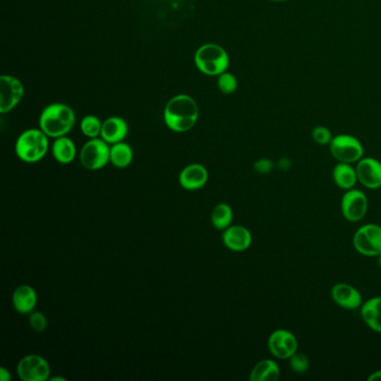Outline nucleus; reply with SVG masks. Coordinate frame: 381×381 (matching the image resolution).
<instances>
[{
    "instance_id": "obj_1",
    "label": "nucleus",
    "mask_w": 381,
    "mask_h": 381,
    "mask_svg": "<svg viewBox=\"0 0 381 381\" xmlns=\"http://www.w3.org/2000/svg\"><path fill=\"white\" fill-rule=\"evenodd\" d=\"M199 117V108L190 95L178 94L170 99L164 106V120L166 126L177 134L192 130Z\"/></svg>"
},
{
    "instance_id": "obj_2",
    "label": "nucleus",
    "mask_w": 381,
    "mask_h": 381,
    "mask_svg": "<svg viewBox=\"0 0 381 381\" xmlns=\"http://www.w3.org/2000/svg\"><path fill=\"white\" fill-rule=\"evenodd\" d=\"M76 123V112L64 103L50 104L39 115V129L44 131L48 138L53 139L67 136Z\"/></svg>"
},
{
    "instance_id": "obj_3",
    "label": "nucleus",
    "mask_w": 381,
    "mask_h": 381,
    "mask_svg": "<svg viewBox=\"0 0 381 381\" xmlns=\"http://www.w3.org/2000/svg\"><path fill=\"white\" fill-rule=\"evenodd\" d=\"M50 149L48 136L41 129L24 131L15 143V152L18 159L27 164L38 162L46 156Z\"/></svg>"
},
{
    "instance_id": "obj_4",
    "label": "nucleus",
    "mask_w": 381,
    "mask_h": 381,
    "mask_svg": "<svg viewBox=\"0 0 381 381\" xmlns=\"http://www.w3.org/2000/svg\"><path fill=\"white\" fill-rule=\"evenodd\" d=\"M196 67L207 76H220L229 70V56L220 45L205 44L196 50Z\"/></svg>"
},
{
    "instance_id": "obj_5",
    "label": "nucleus",
    "mask_w": 381,
    "mask_h": 381,
    "mask_svg": "<svg viewBox=\"0 0 381 381\" xmlns=\"http://www.w3.org/2000/svg\"><path fill=\"white\" fill-rule=\"evenodd\" d=\"M330 152L338 162L354 164L364 158L365 149L359 139L350 134H338L329 145Z\"/></svg>"
},
{
    "instance_id": "obj_6",
    "label": "nucleus",
    "mask_w": 381,
    "mask_h": 381,
    "mask_svg": "<svg viewBox=\"0 0 381 381\" xmlns=\"http://www.w3.org/2000/svg\"><path fill=\"white\" fill-rule=\"evenodd\" d=\"M110 145L102 138H94L82 148L80 161L85 169L95 171L106 167L110 162Z\"/></svg>"
},
{
    "instance_id": "obj_7",
    "label": "nucleus",
    "mask_w": 381,
    "mask_h": 381,
    "mask_svg": "<svg viewBox=\"0 0 381 381\" xmlns=\"http://www.w3.org/2000/svg\"><path fill=\"white\" fill-rule=\"evenodd\" d=\"M354 247L358 253L367 257H377L381 254V226L366 224L354 235Z\"/></svg>"
},
{
    "instance_id": "obj_8",
    "label": "nucleus",
    "mask_w": 381,
    "mask_h": 381,
    "mask_svg": "<svg viewBox=\"0 0 381 381\" xmlns=\"http://www.w3.org/2000/svg\"><path fill=\"white\" fill-rule=\"evenodd\" d=\"M340 208L345 220H348L349 223H358L367 215L369 201L365 192L352 188L347 190L341 198Z\"/></svg>"
},
{
    "instance_id": "obj_9",
    "label": "nucleus",
    "mask_w": 381,
    "mask_h": 381,
    "mask_svg": "<svg viewBox=\"0 0 381 381\" xmlns=\"http://www.w3.org/2000/svg\"><path fill=\"white\" fill-rule=\"evenodd\" d=\"M25 89L18 78L8 74L0 78V113L6 115L22 102Z\"/></svg>"
},
{
    "instance_id": "obj_10",
    "label": "nucleus",
    "mask_w": 381,
    "mask_h": 381,
    "mask_svg": "<svg viewBox=\"0 0 381 381\" xmlns=\"http://www.w3.org/2000/svg\"><path fill=\"white\" fill-rule=\"evenodd\" d=\"M267 347L276 359L289 360L299 351V341L293 332L287 329H278L271 333Z\"/></svg>"
},
{
    "instance_id": "obj_11",
    "label": "nucleus",
    "mask_w": 381,
    "mask_h": 381,
    "mask_svg": "<svg viewBox=\"0 0 381 381\" xmlns=\"http://www.w3.org/2000/svg\"><path fill=\"white\" fill-rule=\"evenodd\" d=\"M17 373L22 381H46L50 378V367L42 356L28 354L18 362Z\"/></svg>"
},
{
    "instance_id": "obj_12",
    "label": "nucleus",
    "mask_w": 381,
    "mask_h": 381,
    "mask_svg": "<svg viewBox=\"0 0 381 381\" xmlns=\"http://www.w3.org/2000/svg\"><path fill=\"white\" fill-rule=\"evenodd\" d=\"M356 171L358 182L365 188L373 190L381 188V162L376 158L360 159L357 162Z\"/></svg>"
},
{
    "instance_id": "obj_13",
    "label": "nucleus",
    "mask_w": 381,
    "mask_h": 381,
    "mask_svg": "<svg viewBox=\"0 0 381 381\" xmlns=\"http://www.w3.org/2000/svg\"><path fill=\"white\" fill-rule=\"evenodd\" d=\"M331 299L334 303L345 310H357L364 303L359 289L349 283H338L332 287Z\"/></svg>"
},
{
    "instance_id": "obj_14",
    "label": "nucleus",
    "mask_w": 381,
    "mask_h": 381,
    "mask_svg": "<svg viewBox=\"0 0 381 381\" xmlns=\"http://www.w3.org/2000/svg\"><path fill=\"white\" fill-rule=\"evenodd\" d=\"M223 242L229 251L244 252L251 247L253 236L244 226H229L224 231Z\"/></svg>"
},
{
    "instance_id": "obj_15",
    "label": "nucleus",
    "mask_w": 381,
    "mask_h": 381,
    "mask_svg": "<svg viewBox=\"0 0 381 381\" xmlns=\"http://www.w3.org/2000/svg\"><path fill=\"white\" fill-rule=\"evenodd\" d=\"M208 170L201 164H192L182 169L179 175V184L186 190H198L206 186Z\"/></svg>"
},
{
    "instance_id": "obj_16",
    "label": "nucleus",
    "mask_w": 381,
    "mask_h": 381,
    "mask_svg": "<svg viewBox=\"0 0 381 381\" xmlns=\"http://www.w3.org/2000/svg\"><path fill=\"white\" fill-rule=\"evenodd\" d=\"M128 134L129 126L127 121L120 117H111L103 121L101 138L109 145H115L126 139Z\"/></svg>"
},
{
    "instance_id": "obj_17",
    "label": "nucleus",
    "mask_w": 381,
    "mask_h": 381,
    "mask_svg": "<svg viewBox=\"0 0 381 381\" xmlns=\"http://www.w3.org/2000/svg\"><path fill=\"white\" fill-rule=\"evenodd\" d=\"M13 305L20 315H31L37 305V293L31 285H20L13 293Z\"/></svg>"
},
{
    "instance_id": "obj_18",
    "label": "nucleus",
    "mask_w": 381,
    "mask_h": 381,
    "mask_svg": "<svg viewBox=\"0 0 381 381\" xmlns=\"http://www.w3.org/2000/svg\"><path fill=\"white\" fill-rule=\"evenodd\" d=\"M360 315L368 328L381 333V296H373L364 301L360 308Z\"/></svg>"
},
{
    "instance_id": "obj_19",
    "label": "nucleus",
    "mask_w": 381,
    "mask_h": 381,
    "mask_svg": "<svg viewBox=\"0 0 381 381\" xmlns=\"http://www.w3.org/2000/svg\"><path fill=\"white\" fill-rule=\"evenodd\" d=\"M332 178L336 186L339 187L340 189L345 190V192L352 189L358 182L356 167L350 164L338 162L332 171Z\"/></svg>"
},
{
    "instance_id": "obj_20",
    "label": "nucleus",
    "mask_w": 381,
    "mask_h": 381,
    "mask_svg": "<svg viewBox=\"0 0 381 381\" xmlns=\"http://www.w3.org/2000/svg\"><path fill=\"white\" fill-rule=\"evenodd\" d=\"M52 153L56 161L62 164H69L74 161L78 151L74 141L69 136H64L54 140Z\"/></svg>"
},
{
    "instance_id": "obj_21",
    "label": "nucleus",
    "mask_w": 381,
    "mask_h": 381,
    "mask_svg": "<svg viewBox=\"0 0 381 381\" xmlns=\"http://www.w3.org/2000/svg\"><path fill=\"white\" fill-rule=\"evenodd\" d=\"M281 371L274 360L264 359L257 362L250 375L251 381H278Z\"/></svg>"
},
{
    "instance_id": "obj_22",
    "label": "nucleus",
    "mask_w": 381,
    "mask_h": 381,
    "mask_svg": "<svg viewBox=\"0 0 381 381\" xmlns=\"http://www.w3.org/2000/svg\"><path fill=\"white\" fill-rule=\"evenodd\" d=\"M134 160V150L126 142H117L110 148V162L115 167L124 169Z\"/></svg>"
},
{
    "instance_id": "obj_23",
    "label": "nucleus",
    "mask_w": 381,
    "mask_h": 381,
    "mask_svg": "<svg viewBox=\"0 0 381 381\" xmlns=\"http://www.w3.org/2000/svg\"><path fill=\"white\" fill-rule=\"evenodd\" d=\"M233 218H234V213H233L231 207L229 203H222L215 207L210 220H212V224L215 229L218 231H225L231 225Z\"/></svg>"
},
{
    "instance_id": "obj_24",
    "label": "nucleus",
    "mask_w": 381,
    "mask_h": 381,
    "mask_svg": "<svg viewBox=\"0 0 381 381\" xmlns=\"http://www.w3.org/2000/svg\"><path fill=\"white\" fill-rule=\"evenodd\" d=\"M102 124L100 119L95 115H87L81 121V131L84 136H87L89 139H94L101 136L102 131Z\"/></svg>"
},
{
    "instance_id": "obj_25",
    "label": "nucleus",
    "mask_w": 381,
    "mask_h": 381,
    "mask_svg": "<svg viewBox=\"0 0 381 381\" xmlns=\"http://www.w3.org/2000/svg\"><path fill=\"white\" fill-rule=\"evenodd\" d=\"M217 78V87L220 92L226 95L233 94V93L236 92L237 87H238V81H237L236 76L234 74L226 71Z\"/></svg>"
},
{
    "instance_id": "obj_26",
    "label": "nucleus",
    "mask_w": 381,
    "mask_h": 381,
    "mask_svg": "<svg viewBox=\"0 0 381 381\" xmlns=\"http://www.w3.org/2000/svg\"><path fill=\"white\" fill-rule=\"evenodd\" d=\"M289 366L293 373L303 375L310 369L309 357L302 352H295L289 359Z\"/></svg>"
},
{
    "instance_id": "obj_27",
    "label": "nucleus",
    "mask_w": 381,
    "mask_h": 381,
    "mask_svg": "<svg viewBox=\"0 0 381 381\" xmlns=\"http://www.w3.org/2000/svg\"><path fill=\"white\" fill-rule=\"evenodd\" d=\"M312 139L319 145H329L331 143L333 136L326 127L317 126L312 130Z\"/></svg>"
},
{
    "instance_id": "obj_28",
    "label": "nucleus",
    "mask_w": 381,
    "mask_h": 381,
    "mask_svg": "<svg viewBox=\"0 0 381 381\" xmlns=\"http://www.w3.org/2000/svg\"><path fill=\"white\" fill-rule=\"evenodd\" d=\"M29 326L35 332H43L48 328V319L42 312L33 311L28 319Z\"/></svg>"
},
{
    "instance_id": "obj_29",
    "label": "nucleus",
    "mask_w": 381,
    "mask_h": 381,
    "mask_svg": "<svg viewBox=\"0 0 381 381\" xmlns=\"http://www.w3.org/2000/svg\"><path fill=\"white\" fill-rule=\"evenodd\" d=\"M273 168H274V164H273L272 160H270V159L261 158L254 164V169L259 175L270 173Z\"/></svg>"
},
{
    "instance_id": "obj_30",
    "label": "nucleus",
    "mask_w": 381,
    "mask_h": 381,
    "mask_svg": "<svg viewBox=\"0 0 381 381\" xmlns=\"http://www.w3.org/2000/svg\"><path fill=\"white\" fill-rule=\"evenodd\" d=\"M0 380L1 381H10L11 375L10 371H7L6 368H0Z\"/></svg>"
},
{
    "instance_id": "obj_31",
    "label": "nucleus",
    "mask_w": 381,
    "mask_h": 381,
    "mask_svg": "<svg viewBox=\"0 0 381 381\" xmlns=\"http://www.w3.org/2000/svg\"><path fill=\"white\" fill-rule=\"evenodd\" d=\"M368 380L369 381H381V369L380 371H375V373H371V376L368 377Z\"/></svg>"
},
{
    "instance_id": "obj_32",
    "label": "nucleus",
    "mask_w": 381,
    "mask_h": 381,
    "mask_svg": "<svg viewBox=\"0 0 381 381\" xmlns=\"http://www.w3.org/2000/svg\"><path fill=\"white\" fill-rule=\"evenodd\" d=\"M50 381H66V379L63 378V377H52V378H50Z\"/></svg>"
},
{
    "instance_id": "obj_33",
    "label": "nucleus",
    "mask_w": 381,
    "mask_h": 381,
    "mask_svg": "<svg viewBox=\"0 0 381 381\" xmlns=\"http://www.w3.org/2000/svg\"><path fill=\"white\" fill-rule=\"evenodd\" d=\"M270 1H274V3H285V1H289V0H270Z\"/></svg>"
},
{
    "instance_id": "obj_34",
    "label": "nucleus",
    "mask_w": 381,
    "mask_h": 381,
    "mask_svg": "<svg viewBox=\"0 0 381 381\" xmlns=\"http://www.w3.org/2000/svg\"><path fill=\"white\" fill-rule=\"evenodd\" d=\"M377 259H378V265L381 268V254L379 256H377Z\"/></svg>"
}]
</instances>
